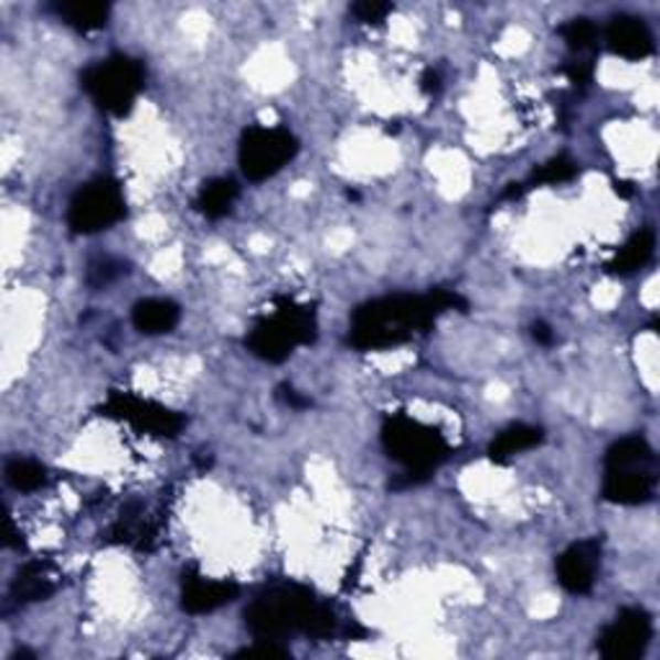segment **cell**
Masks as SVG:
<instances>
[{
  "label": "cell",
  "mask_w": 660,
  "mask_h": 660,
  "mask_svg": "<svg viewBox=\"0 0 660 660\" xmlns=\"http://www.w3.org/2000/svg\"><path fill=\"white\" fill-rule=\"evenodd\" d=\"M50 11L75 32H98L109 24L111 17V9L106 3H55Z\"/></svg>",
  "instance_id": "cell-20"
},
{
  "label": "cell",
  "mask_w": 660,
  "mask_h": 660,
  "mask_svg": "<svg viewBox=\"0 0 660 660\" xmlns=\"http://www.w3.org/2000/svg\"><path fill=\"white\" fill-rule=\"evenodd\" d=\"M594 60H571V63L563 65V73L567 75V81L573 83L575 88H586L590 81H594Z\"/></svg>",
  "instance_id": "cell-25"
},
{
  "label": "cell",
  "mask_w": 660,
  "mask_h": 660,
  "mask_svg": "<svg viewBox=\"0 0 660 660\" xmlns=\"http://www.w3.org/2000/svg\"><path fill=\"white\" fill-rule=\"evenodd\" d=\"M245 627L256 640L266 642H279L291 635H307L312 640H330L336 635L354 637V629L341 625L333 606L320 602L299 583H279L253 598L245 609Z\"/></svg>",
  "instance_id": "cell-2"
},
{
  "label": "cell",
  "mask_w": 660,
  "mask_h": 660,
  "mask_svg": "<svg viewBox=\"0 0 660 660\" xmlns=\"http://www.w3.org/2000/svg\"><path fill=\"white\" fill-rule=\"evenodd\" d=\"M652 253H656V233H652L650 227L637 230V233L621 245L617 256L606 264V272L614 276H632L640 272L642 266H648Z\"/></svg>",
  "instance_id": "cell-16"
},
{
  "label": "cell",
  "mask_w": 660,
  "mask_h": 660,
  "mask_svg": "<svg viewBox=\"0 0 660 660\" xmlns=\"http://www.w3.org/2000/svg\"><path fill=\"white\" fill-rule=\"evenodd\" d=\"M276 397H279V401L284 405H289V408H295V411H305V408H310V405H312L310 397L299 395L297 390L291 387V385H279V387H276Z\"/></svg>",
  "instance_id": "cell-27"
},
{
  "label": "cell",
  "mask_w": 660,
  "mask_h": 660,
  "mask_svg": "<svg viewBox=\"0 0 660 660\" xmlns=\"http://www.w3.org/2000/svg\"><path fill=\"white\" fill-rule=\"evenodd\" d=\"M575 175H578V163L567 156H557L536 168L524 183H511V189L505 191L503 199H519L521 194H526V191H532L536 187H557V183L573 181Z\"/></svg>",
  "instance_id": "cell-19"
},
{
  "label": "cell",
  "mask_w": 660,
  "mask_h": 660,
  "mask_svg": "<svg viewBox=\"0 0 660 660\" xmlns=\"http://www.w3.org/2000/svg\"><path fill=\"white\" fill-rule=\"evenodd\" d=\"M125 214L127 202L119 181L102 175L75 191L67 206V227L75 235H96L125 220Z\"/></svg>",
  "instance_id": "cell-7"
},
{
  "label": "cell",
  "mask_w": 660,
  "mask_h": 660,
  "mask_svg": "<svg viewBox=\"0 0 660 660\" xmlns=\"http://www.w3.org/2000/svg\"><path fill=\"white\" fill-rule=\"evenodd\" d=\"M235 658H291V652L287 648H279L276 642H266V640H258V645H253V648H245L241 652H235Z\"/></svg>",
  "instance_id": "cell-26"
},
{
  "label": "cell",
  "mask_w": 660,
  "mask_h": 660,
  "mask_svg": "<svg viewBox=\"0 0 660 660\" xmlns=\"http://www.w3.org/2000/svg\"><path fill=\"white\" fill-rule=\"evenodd\" d=\"M658 457L640 434L625 436L606 449L602 496L617 505H642L656 498Z\"/></svg>",
  "instance_id": "cell-4"
},
{
  "label": "cell",
  "mask_w": 660,
  "mask_h": 660,
  "mask_svg": "<svg viewBox=\"0 0 660 660\" xmlns=\"http://www.w3.org/2000/svg\"><path fill=\"white\" fill-rule=\"evenodd\" d=\"M652 617L642 606H627L598 635L596 648L606 660H635L648 650Z\"/></svg>",
  "instance_id": "cell-10"
},
{
  "label": "cell",
  "mask_w": 660,
  "mask_h": 660,
  "mask_svg": "<svg viewBox=\"0 0 660 660\" xmlns=\"http://www.w3.org/2000/svg\"><path fill=\"white\" fill-rule=\"evenodd\" d=\"M604 40L609 44L614 55L625 60H645L652 55L656 42H652V32L642 19L637 17H614L606 26Z\"/></svg>",
  "instance_id": "cell-13"
},
{
  "label": "cell",
  "mask_w": 660,
  "mask_h": 660,
  "mask_svg": "<svg viewBox=\"0 0 660 660\" xmlns=\"http://www.w3.org/2000/svg\"><path fill=\"white\" fill-rule=\"evenodd\" d=\"M557 581L567 594L586 596L596 586V575L602 571V540L573 542L565 552H560Z\"/></svg>",
  "instance_id": "cell-11"
},
{
  "label": "cell",
  "mask_w": 660,
  "mask_h": 660,
  "mask_svg": "<svg viewBox=\"0 0 660 660\" xmlns=\"http://www.w3.org/2000/svg\"><path fill=\"white\" fill-rule=\"evenodd\" d=\"M6 472V482L19 493H34L40 490L44 482H47V470L44 465L36 462V459H26V457H11L3 467Z\"/></svg>",
  "instance_id": "cell-21"
},
{
  "label": "cell",
  "mask_w": 660,
  "mask_h": 660,
  "mask_svg": "<svg viewBox=\"0 0 660 660\" xmlns=\"http://www.w3.org/2000/svg\"><path fill=\"white\" fill-rule=\"evenodd\" d=\"M241 196V187L233 179H210L202 183L194 199V210L206 220H222L230 214L233 204Z\"/></svg>",
  "instance_id": "cell-18"
},
{
  "label": "cell",
  "mask_w": 660,
  "mask_h": 660,
  "mask_svg": "<svg viewBox=\"0 0 660 660\" xmlns=\"http://www.w3.org/2000/svg\"><path fill=\"white\" fill-rule=\"evenodd\" d=\"M560 36L575 55H590L598 47V26L590 19H571L560 26Z\"/></svg>",
  "instance_id": "cell-22"
},
{
  "label": "cell",
  "mask_w": 660,
  "mask_h": 660,
  "mask_svg": "<svg viewBox=\"0 0 660 660\" xmlns=\"http://www.w3.org/2000/svg\"><path fill=\"white\" fill-rule=\"evenodd\" d=\"M81 86L98 109L111 117H125L145 86V67L129 55H111L88 65L81 75Z\"/></svg>",
  "instance_id": "cell-6"
},
{
  "label": "cell",
  "mask_w": 660,
  "mask_h": 660,
  "mask_svg": "<svg viewBox=\"0 0 660 660\" xmlns=\"http://www.w3.org/2000/svg\"><path fill=\"white\" fill-rule=\"evenodd\" d=\"M542 441H544V432H542L540 426L513 424L509 428H503V432L498 434L493 441H490L488 457L493 459V462L503 465V462H509L511 457L521 455V451H529V449L540 447Z\"/></svg>",
  "instance_id": "cell-17"
},
{
  "label": "cell",
  "mask_w": 660,
  "mask_h": 660,
  "mask_svg": "<svg viewBox=\"0 0 660 660\" xmlns=\"http://www.w3.org/2000/svg\"><path fill=\"white\" fill-rule=\"evenodd\" d=\"M532 339L540 343V347H552V343H555V330L544 320H536L532 326Z\"/></svg>",
  "instance_id": "cell-28"
},
{
  "label": "cell",
  "mask_w": 660,
  "mask_h": 660,
  "mask_svg": "<svg viewBox=\"0 0 660 660\" xmlns=\"http://www.w3.org/2000/svg\"><path fill=\"white\" fill-rule=\"evenodd\" d=\"M299 152V140L284 127L253 125L241 135L237 160L248 181L260 183L281 171Z\"/></svg>",
  "instance_id": "cell-8"
},
{
  "label": "cell",
  "mask_w": 660,
  "mask_h": 660,
  "mask_svg": "<svg viewBox=\"0 0 660 660\" xmlns=\"http://www.w3.org/2000/svg\"><path fill=\"white\" fill-rule=\"evenodd\" d=\"M382 447L387 457L403 467V478L395 480L393 490L421 486L432 478L436 467H441L451 455L449 441L441 432L421 424V421L395 413L382 424Z\"/></svg>",
  "instance_id": "cell-3"
},
{
  "label": "cell",
  "mask_w": 660,
  "mask_h": 660,
  "mask_svg": "<svg viewBox=\"0 0 660 660\" xmlns=\"http://www.w3.org/2000/svg\"><path fill=\"white\" fill-rule=\"evenodd\" d=\"M390 13H393V6L380 3V0H362V3L351 6V17H354L359 24H380Z\"/></svg>",
  "instance_id": "cell-24"
},
{
  "label": "cell",
  "mask_w": 660,
  "mask_h": 660,
  "mask_svg": "<svg viewBox=\"0 0 660 660\" xmlns=\"http://www.w3.org/2000/svg\"><path fill=\"white\" fill-rule=\"evenodd\" d=\"M315 339H318L315 307L279 297L272 315H264L253 322L245 336V347L253 356L264 359L268 364H281L295 354V349L310 347Z\"/></svg>",
  "instance_id": "cell-5"
},
{
  "label": "cell",
  "mask_w": 660,
  "mask_h": 660,
  "mask_svg": "<svg viewBox=\"0 0 660 660\" xmlns=\"http://www.w3.org/2000/svg\"><path fill=\"white\" fill-rule=\"evenodd\" d=\"M181 307L173 299L150 297L132 307V326L145 336H163L179 326Z\"/></svg>",
  "instance_id": "cell-15"
},
{
  "label": "cell",
  "mask_w": 660,
  "mask_h": 660,
  "mask_svg": "<svg viewBox=\"0 0 660 660\" xmlns=\"http://www.w3.org/2000/svg\"><path fill=\"white\" fill-rule=\"evenodd\" d=\"M421 88L426 91V94H436V91L441 88V78L436 71H426L424 78H421Z\"/></svg>",
  "instance_id": "cell-29"
},
{
  "label": "cell",
  "mask_w": 660,
  "mask_h": 660,
  "mask_svg": "<svg viewBox=\"0 0 660 660\" xmlns=\"http://www.w3.org/2000/svg\"><path fill=\"white\" fill-rule=\"evenodd\" d=\"M60 588V573L52 563L32 560L17 573L11 583V602L19 606L47 602V598Z\"/></svg>",
  "instance_id": "cell-14"
},
{
  "label": "cell",
  "mask_w": 660,
  "mask_h": 660,
  "mask_svg": "<svg viewBox=\"0 0 660 660\" xmlns=\"http://www.w3.org/2000/svg\"><path fill=\"white\" fill-rule=\"evenodd\" d=\"M129 272V266L125 260L114 258V256H98L88 264L86 272V284L94 289H104L109 287L111 281H117L119 276H125Z\"/></svg>",
  "instance_id": "cell-23"
},
{
  "label": "cell",
  "mask_w": 660,
  "mask_h": 660,
  "mask_svg": "<svg viewBox=\"0 0 660 660\" xmlns=\"http://www.w3.org/2000/svg\"><path fill=\"white\" fill-rule=\"evenodd\" d=\"M102 416L127 421L135 432L166 436V439L179 436L181 428L187 426V418L181 413L166 408V405L156 401H145V397H137L132 393H111L109 401L102 405Z\"/></svg>",
  "instance_id": "cell-9"
},
{
  "label": "cell",
  "mask_w": 660,
  "mask_h": 660,
  "mask_svg": "<svg viewBox=\"0 0 660 660\" xmlns=\"http://www.w3.org/2000/svg\"><path fill=\"white\" fill-rule=\"evenodd\" d=\"M237 594H241V586L233 581H212L196 571H183L181 609L187 614H194V617L212 614L233 604Z\"/></svg>",
  "instance_id": "cell-12"
},
{
  "label": "cell",
  "mask_w": 660,
  "mask_h": 660,
  "mask_svg": "<svg viewBox=\"0 0 660 660\" xmlns=\"http://www.w3.org/2000/svg\"><path fill=\"white\" fill-rule=\"evenodd\" d=\"M467 310L457 291L432 289L428 295H390L359 305L351 315L349 343L356 351H385L403 347L449 310Z\"/></svg>",
  "instance_id": "cell-1"
}]
</instances>
